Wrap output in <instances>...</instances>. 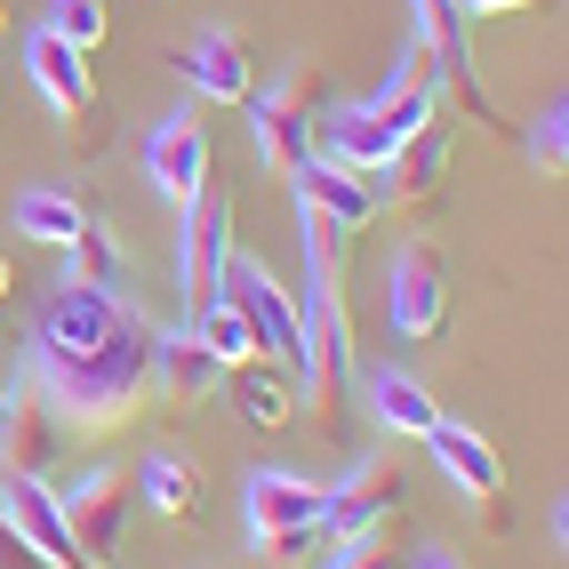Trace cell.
I'll return each instance as SVG.
<instances>
[{"instance_id":"cell-1","label":"cell","mask_w":569,"mask_h":569,"mask_svg":"<svg viewBox=\"0 0 569 569\" xmlns=\"http://www.w3.org/2000/svg\"><path fill=\"white\" fill-rule=\"evenodd\" d=\"M153 346H161V329L129 297L64 281L24 337V377L57 401L72 433H121L153 401Z\"/></svg>"},{"instance_id":"cell-2","label":"cell","mask_w":569,"mask_h":569,"mask_svg":"<svg viewBox=\"0 0 569 569\" xmlns=\"http://www.w3.org/2000/svg\"><path fill=\"white\" fill-rule=\"evenodd\" d=\"M24 72H32V89H41L49 121L72 137V153H97V144L112 137V112H104V89H97V64H89L81 49H64L49 24L24 32Z\"/></svg>"},{"instance_id":"cell-3","label":"cell","mask_w":569,"mask_h":569,"mask_svg":"<svg viewBox=\"0 0 569 569\" xmlns=\"http://www.w3.org/2000/svg\"><path fill=\"white\" fill-rule=\"evenodd\" d=\"M321 104H329V72L306 57V64H289L273 89H249L241 112H249V137H257V161L289 177L297 161L313 153V121H321Z\"/></svg>"},{"instance_id":"cell-4","label":"cell","mask_w":569,"mask_h":569,"mask_svg":"<svg viewBox=\"0 0 569 569\" xmlns=\"http://www.w3.org/2000/svg\"><path fill=\"white\" fill-rule=\"evenodd\" d=\"M217 289L241 306V321H249V337H257V353L281 361V369L297 377V361H306V306H297V289H281L273 264H257V257L233 249V241H224V257H217Z\"/></svg>"},{"instance_id":"cell-5","label":"cell","mask_w":569,"mask_h":569,"mask_svg":"<svg viewBox=\"0 0 569 569\" xmlns=\"http://www.w3.org/2000/svg\"><path fill=\"white\" fill-rule=\"evenodd\" d=\"M409 513V473L401 458H386V449H369V458L329 481V506H321V538L329 546H353V538H377V529H393Z\"/></svg>"},{"instance_id":"cell-6","label":"cell","mask_w":569,"mask_h":569,"mask_svg":"<svg viewBox=\"0 0 569 569\" xmlns=\"http://www.w3.org/2000/svg\"><path fill=\"white\" fill-rule=\"evenodd\" d=\"M57 513H64V529H72V546H81L97 569H112V561H121V546H129L137 481H129L121 466H89L72 489H57Z\"/></svg>"},{"instance_id":"cell-7","label":"cell","mask_w":569,"mask_h":569,"mask_svg":"<svg viewBox=\"0 0 569 569\" xmlns=\"http://www.w3.org/2000/svg\"><path fill=\"white\" fill-rule=\"evenodd\" d=\"M386 306H393V337H401V346H441V329H449V257L433 241H409L393 257Z\"/></svg>"},{"instance_id":"cell-8","label":"cell","mask_w":569,"mask_h":569,"mask_svg":"<svg viewBox=\"0 0 569 569\" xmlns=\"http://www.w3.org/2000/svg\"><path fill=\"white\" fill-rule=\"evenodd\" d=\"M64 449H72V426L57 417V401L32 386V377H17L9 409H0V466H9L17 481H49Z\"/></svg>"},{"instance_id":"cell-9","label":"cell","mask_w":569,"mask_h":569,"mask_svg":"<svg viewBox=\"0 0 569 569\" xmlns=\"http://www.w3.org/2000/svg\"><path fill=\"white\" fill-rule=\"evenodd\" d=\"M321 506H329V481H306L289 466H257L249 489H241V521H249V546H281L297 529H321Z\"/></svg>"},{"instance_id":"cell-10","label":"cell","mask_w":569,"mask_h":569,"mask_svg":"<svg viewBox=\"0 0 569 569\" xmlns=\"http://www.w3.org/2000/svg\"><path fill=\"white\" fill-rule=\"evenodd\" d=\"M144 177H153V193L169 201V217L209 184V121H201V97H184L169 121L144 137Z\"/></svg>"},{"instance_id":"cell-11","label":"cell","mask_w":569,"mask_h":569,"mask_svg":"<svg viewBox=\"0 0 569 569\" xmlns=\"http://www.w3.org/2000/svg\"><path fill=\"white\" fill-rule=\"evenodd\" d=\"M224 241H233V201H224L217 184H201V193L177 209V289H184V313H201L217 297Z\"/></svg>"},{"instance_id":"cell-12","label":"cell","mask_w":569,"mask_h":569,"mask_svg":"<svg viewBox=\"0 0 569 569\" xmlns=\"http://www.w3.org/2000/svg\"><path fill=\"white\" fill-rule=\"evenodd\" d=\"M449 169H458V144H449V129L433 121V129L401 137V153L377 169V201H393V209H409V217H441Z\"/></svg>"},{"instance_id":"cell-13","label":"cell","mask_w":569,"mask_h":569,"mask_svg":"<svg viewBox=\"0 0 569 569\" xmlns=\"http://www.w3.org/2000/svg\"><path fill=\"white\" fill-rule=\"evenodd\" d=\"M169 72L184 89H193L201 104H241L249 89H257V57H249V32H233V24H201L193 41H184L177 57H169Z\"/></svg>"},{"instance_id":"cell-14","label":"cell","mask_w":569,"mask_h":569,"mask_svg":"<svg viewBox=\"0 0 569 569\" xmlns=\"http://www.w3.org/2000/svg\"><path fill=\"white\" fill-rule=\"evenodd\" d=\"M426 449H433V466L489 513V529H506V458L489 449V433L458 426V417H433V426H426Z\"/></svg>"},{"instance_id":"cell-15","label":"cell","mask_w":569,"mask_h":569,"mask_svg":"<svg viewBox=\"0 0 569 569\" xmlns=\"http://www.w3.org/2000/svg\"><path fill=\"white\" fill-rule=\"evenodd\" d=\"M441 97H449L441 57H433L426 41H409L401 64L386 72V89L369 97V112H377V121H386L393 137H417V129H433V121H441Z\"/></svg>"},{"instance_id":"cell-16","label":"cell","mask_w":569,"mask_h":569,"mask_svg":"<svg viewBox=\"0 0 569 569\" xmlns=\"http://www.w3.org/2000/svg\"><path fill=\"white\" fill-rule=\"evenodd\" d=\"M289 184H297V209H321L329 224H346L353 241H361L369 224H377V209H386V201H377V177H353V169H337L329 153H306V161L289 169Z\"/></svg>"},{"instance_id":"cell-17","label":"cell","mask_w":569,"mask_h":569,"mask_svg":"<svg viewBox=\"0 0 569 569\" xmlns=\"http://www.w3.org/2000/svg\"><path fill=\"white\" fill-rule=\"evenodd\" d=\"M224 377H233V369H224L193 329H161V346H153V393L169 409H209L224 393Z\"/></svg>"},{"instance_id":"cell-18","label":"cell","mask_w":569,"mask_h":569,"mask_svg":"<svg viewBox=\"0 0 569 569\" xmlns=\"http://www.w3.org/2000/svg\"><path fill=\"white\" fill-rule=\"evenodd\" d=\"M313 153H329L337 169H353V177H377V169L401 153V137L377 121L369 104H321V121H313Z\"/></svg>"},{"instance_id":"cell-19","label":"cell","mask_w":569,"mask_h":569,"mask_svg":"<svg viewBox=\"0 0 569 569\" xmlns=\"http://www.w3.org/2000/svg\"><path fill=\"white\" fill-rule=\"evenodd\" d=\"M0 513H9L17 529H24V546L41 553L49 569H97L81 546H72V529H64V513H57V489L49 481H0Z\"/></svg>"},{"instance_id":"cell-20","label":"cell","mask_w":569,"mask_h":569,"mask_svg":"<svg viewBox=\"0 0 569 569\" xmlns=\"http://www.w3.org/2000/svg\"><path fill=\"white\" fill-rule=\"evenodd\" d=\"M129 481H137V506H153L161 521H177V529L209 521V481H201V466L184 458V449H153Z\"/></svg>"},{"instance_id":"cell-21","label":"cell","mask_w":569,"mask_h":569,"mask_svg":"<svg viewBox=\"0 0 569 569\" xmlns=\"http://www.w3.org/2000/svg\"><path fill=\"white\" fill-rule=\"evenodd\" d=\"M97 224V193L81 177L72 184H32V193H17V233L41 241V249H72Z\"/></svg>"},{"instance_id":"cell-22","label":"cell","mask_w":569,"mask_h":569,"mask_svg":"<svg viewBox=\"0 0 569 569\" xmlns=\"http://www.w3.org/2000/svg\"><path fill=\"white\" fill-rule=\"evenodd\" d=\"M64 281L72 289H104V297H129V249H121V233L97 217L81 241L64 249Z\"/></svg>"},{"instance_id":"cell-23","label":"cell","mask_w":569,"mask_h":569,"mask_svg":"<svg viewBox=\"0 0 569 569\" xmlns=\"http://www.w3.org/2000/svg\"><path fill=\"white\" fill-rule=\"evenodd\" d=\"M369 409L386 417L393 433H417V441H426V426L441 417V401H433L426 386H417L409 369H377V377H369Z\"/></svg>"},{"instance_id":"cell-24","label":"cell","mask_w":569,"mask_h":569,"mask_svg":"<svg viewBox=\"0 0 569 569\" xmlns=\"http://www.w3.org/2000/svg\"><path fill=\"white\" fill-rule=\"evenodd\" d=\"M233 393H241V409H249L257 433H281L289 417H297V377H273V369H257V361L233 369Z\"/></svg>"},{"instance_id":"cell-25","label":"cell","mask_w":569,"mask_h":569,"mask_svg":"<svg viewBox=\"0 0 569 569\" xmlns=\"http://www.w3.org/2000/svg\"><path fill=\"white\" fill-rule=\"evenodd\" d=\"M184 329H193V337H201V346H209L224 369H241V361H264V353H257V337H249V321H241V306H233L224 289H217V297H209V306H201L193 321H184Z\"/></svg>"},{"instance_id":"cell-26","label":"cell","mask_w":569,"mask_h":569,"mask_svg":"<svg viewBox=\"0 0 569 569\" xmlns=\"http://www.w3.org/2000/svg\"><path fill=\"white\" fill-rule=\"evenodd\" d=\"M41 24L57 32L64 49H81L89 64L112 49V9H104V0H49V17H41Z\"/></svg>"},{"instance_id":"cell-27","label":"cell","mask_w":569,"mask_h":569,"mask_svg":"<svg viewBox=\"0 0 569 569\" xmlns=\"http://www.w3.org/2000/svg\"><path fill=\"white\" fill-rule=\"evenodd\" d=\"M529 169L553 177V184H561V169H569V104H561V97L529 121Z\"/></svg>"},{"instance_id":"cell-28","label":"cell","mask_w":569,"mask_h":569,"mask_svg":"<svg viewBox=\"0 0 569 569\" xmlns=\"http://www.w3.org/2000/svg\"><path fill=\"white\" fill-rule=\"evenodd\" d=\"M329 569H401V546L386 538V529H377V538H353V546L337 553Z\"/></svg>"},{"instance_id":"cell-29","label":"cell","mask_w":569,"mask_h":569,"mask_svg":"<svg viewBox=\"0 0 569 569\" xmlns=\"http://www.w3.org/2000/svg\"><path fill=\"white\" fill-rule=\"evenodd\" d=\"M0 569H49L41 553H32V546H24V529H17L9 513H0Z\"/></svg>"},{"instance_id":"cell-30","label":"cell","mask_w":569,"mask_h":569,"mask_svg":"<svg viewBox=\"0 0 569 569\" xmlns=\"http://www.w3.org/2000/svg\"><path fill=\"white\" fill-rule=\"evenodd\" d=\"M466 24H481V17H521V9H538V0H449Z\"/></svg>"},{"instance_id":"cell-31","label":"cell","mask_w":569,"mask_h":569,"mask_svg":"<svg viewBox=\"0 0 569 569\" xmlns=\"http://www.w3.org/2000/svg\"><path fill=\"white\" fill-rule=\"evenodd\" d=\"M401 569H466V553H458V546H417Z\"/></svg>"},{"instance_id":"cell-32","label":"cell","mask_w":569,"mask_h":569,"mask_svg":"<svg viewBox=\"0 0 569 569\" xmlns=\"http://www.w3.org/2000/svg\"><path fill=\"white\" fill-rule=\"evenodd\" d=\"M9 297H17V257L0 249V306H9Z\"/></svg>"},{"instance_id":"cell-33","label":"cell","mask_w":569,"mask_h":569,"mask_svg":"<svg viewBox=\"0 0 569 569\" xmlns=\"http://www.w3.org/2000/svg\"><path fill=\"white\" fill-rule=\"evenodd\" d=\"M0 409H9V386H0Z\"/></svg>"},{"instance_id":"cell-34","label":"cell","mask_w":569,"mask_h":569,"mask_svg":"<svg viewBox=\"0 0 569 569\" xmlns=\"http://www.w3.org/2000/svg\"><path fill=\"white\" fill-rule=\"evenodd\" d=\"M0 24H9V9H0Z\"/></svg>"}]
</instances>
